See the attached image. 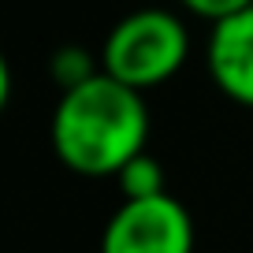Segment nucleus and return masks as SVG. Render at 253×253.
<instances>
[{
	"label": "nucleus",
	"mask_w": 253,
	"mask_h": 253,
	"mask_svg": "<svg viewBox=\"0 0 253 253\" xmlns=\"http://www.w3.org/2000/svg\"><path fill=\"white\" fill-rule=\"evenodd\" d=\"M190 34L171 11H134L108 30L101 48V71L130 89H149L171 79L186 63Z\"/></svg>",
	"instance_id": "f03ea898"
},
{
	"label": "nucleus",
	"mask_w": 253,
	"mask_h": 253,
	"mask_svg": "<svg viewBox=\"0 0 253 253\" xmlns=\"http://www.w3.org/2000/svg\"><path fill=\"white\" fill-rule=\"evenodd\" d=\"M101 253H194V220L171 194L123 201L104 223Z\"/></svg>",
	"instance_id": "7ed1b4c3"
},
{
	"label": "nucleus",
	"mask_w": 253,
	"mask_h": 253,
	"mask_svg": "<svg viewBox=\"0 0 253 253\" xmlns=\"http://www.w3.org/2000/svg\"><path fill=\"white\" fill-rule=\"evenodd\" d=\"M8 97H11V71H8V60H4V52H0V112H4Z\"/></svg>",
	"instance_id": "423d86ee"
},
{
	"label": "nucleus",
	"mask_w": 253,
	"mask_h": 253,
	"mask_svg": "<svg viewBox=\"0 0 253 253\" xmlns=\"http://www.w3.org/2000/svg\"><path fill=\"white\" fill-rule=\"evenodd\" d=\"M209 71L231 101L253 108V0L209 30Z\"/></svg>",
	"instance_id": "20e7f679"
},
{
	"label": "nucleus",
	"mask_w": 253,
	"mask_h": 253,
	"mask_svg": "<svg viewBox=\"0 0 253 253\" xmlns=\"http://www.w3.org/2000/svg\"><path fill=\"white\" fill-rule=\"evenodd\" d=\"M149 142V108L138 89L104 71L63 89L52 112V149L79 175H119Z\"/></svg>",
	"instance_id": "f257e3e1"
},
{
	"label": "nucleus",
	"mask_w": 253,
	"mask_h": 253,
	"mask_svg": "<svg viewBox=\"0 0 253 253\" xmlns=\"http://www.w3.org/2000/svg\"><path fill=\"white\" fill-rule=\"evenodd\" d=\"M119 186H123L126 201L160 198V194H164V171H160V164L149 157V153H142V157H134L123 171H119Z\"/></svg>",
	"instance_id": "39448f33"
}]
</instances>
